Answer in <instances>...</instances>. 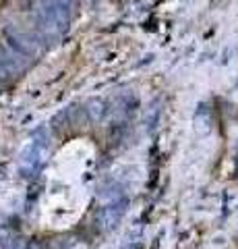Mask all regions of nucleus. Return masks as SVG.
<instances>
[{"label":"nucleus","instance_id":"nucleus-1","mask_svg":"<svg viewBox=\"0 0 238 249\" xmlns=\"http://www.w3.org/2000/svg\"><path fill=\"white\" fill-rule=\"evenodd\" d=\"M71 0H42L35 11V21L44 37L58 40L60 36L66 34L68 25H71Z\"/></svg>","mask_w":238,"mask_h":249},{"label":"nucleus","instance_id":"nucleus-2","mask_svg":"<svg viewBox=\"0 0 238 249\" xmlns=\"http://www.w3.org/2000/svg\"><path fill=\"white\" fill-rule=\"evenodd\" d=\"M46 150H48V137L29 142V145L25 147V152L21 156V168L25 170V173H35V170L42 166Z\"/></svg>","mask_w":238,"mask_h":249},{"label":"nucleus","instance_id":"nucleus-3","mask_svg":"<svg viewBox=\"0 0 238 249\" xmlns=\"http://www.w3.org/2000/svg\"><path fill=\"white\" fill-rule=\"evenodd\" d=\"M23 54L15 52L11 46H0V81H6L11 77L19 75L23 71Z\"/></svg>","mask_w":238,"mask_h":249},{"label":"nucleus","instance_id":"nucleus-4","mask_svg":"<svg viewBox=\"0 0 238 249\" xmlns=\"http://www.w3.org/2000/svg\"><path fill=\"white\" fill-rule=\"evenodd\" d=\"M4 40L9 42V46L15 52L23 54V56H32V54L35 52V48H37L33 37L29 34H25V31H19L15 25H6L4 27Z\"/></svg>","mask_w":238,"mask_h":249},{"label":"nucleus","instance_id":"nucleus-5","mask_svg":"<svg viewBox=\"0 0 238 249\" xmlns=\"http://www.w3.org/2000/svg\"><path fill=\"white\" fill-rule=\"evenodd\" d=\"M122 214H125V204L122 201H114V204L106 206L102 210V214H99V220H102V224L106 229H114L118 224V220L122 218Z\"/></svg>","mask_w":238,"mask_h":249}]
</instances>
